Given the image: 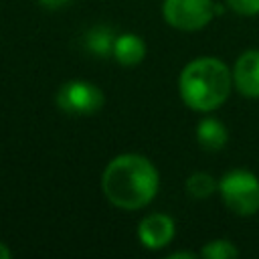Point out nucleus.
<instances>
[{
    "mask_svg": "<svg viewBox=\"0 0 259 259\" xmlns=\"http://www.w3.org/2000/svg\"><path fill=\"white\" fill-rule=\"evenodd\" d=\"M160 176L156 166L140 154L115 156L101 174L105 198L123 210H136L150 204L158 192Z\"/></svg>",
    "mask_w": 259,
    "mask_h": 259,
    "instance_id": "obj_1",
    "label": "nucleus"
},
{
    "mask_svg": "<svg viewBox=\"0 0 259 259\" xmlns=\"http://www.w3.org/2000/svg\"><path fill=\"white\" fill-rule=\"evenodd\" d=\"M231 85L233 73L214 57H198L190 61L178 77L180 97L194 111H212L223 105L231 93Z\"/></svg>",
    "mask_w": 259,
    "mask_h": 259,
    "instance_id": "obj_2",
    "label": "nucleus"
},
{
    "mask_svg": "<svg viewBox=\"0 0 259 259\" xmlns=\"http://www.w3.org/2000/svg\"><path fill=\"white\" fill-rule=\"evenodd\" d=\"M219 190L229 210L241 217L255 214L259 210V178L249 170H231L221 182Z\"/></svg>",
    "mask_w": 259,
    "mask_h": 259,
    "instance_id": "obj_3",
    "label": "nucleus"
},
{
    "mask_svg": "<svg viewBox=\"0 0 259 259\" xmlns=\"http://www.w3.org/2000/svg\"><path fill=\"white\" fill-rule=\"evenodd\" d=\"M55 101L69 115H93L103 107L105 95L91 81L71 79L59 87Z\"/></svg>",
    "mask_w": 259,
    "mask_h": 259,
    "instance_id": "obj_4",
    "label": "nucleus"
},
{
    "mask_svg": "<svg viewBox=\"0 0 259 259\" xmlns=\"http://www.w3.org/2000/svg\"><path fill=\"white\" fill-rule=\"evenodd\" d=\"M214 6L212 0H164L162 14L172 28L194 32L204 28L217 16Z\"/></svg>",
    "mask_w": 259,
    "mask_h": 259,
    "instance_id": "obj_5",
    "label": "nucleus"
},
{
    "mask_svg": "<svg viewBox=\"0 0 259 259\" xmlns=\"http://www.w3.org/2000/svg\"><path fill=\"white\" fill-rule=\"evenodd\" d=\"M138 237L146 249H162L174 239V221L164 212H152L142 219Z\"/></svg>",
    "mask_w": 259,
    "mask_h": 259,
    "instance_id": "obj_6",
    "label": "nucleus"
},
{
    "mask_svg": "<svg viewBox=\"0 0 259 259\" xmlns=\"http://www.w3.org/2000/svg\"><path fill=\"white\" fill-rule=\"evenodd\" d=\"M233 83L243 97H259V51H245L233 69Z\"/></svg>",
    "mask_w": 259,
    "mask_h": 259,
    "instance_id": "obj_7",
    "label": "nucleus"
},
{
    "mask_svg": "<svg viewBox=\"0 0 259 259\" xmlns=\"http://www.w3.org/2000/svg\"><path fill=\"white\" fill-rule=\"evenodd\" d=\"M113 57L123 67H136L146 57V45L138 34H119L113 45Z\"/></svg>",
    "mask_w": 259,
    "mask_h": 259,
    "instance_id": "obj_8",
    "label": "nucleus"
},
{
    "mask_svg": "<svg viewBox=\"0 0 259 259\" xmlns=\"http://www.w3.org/2000/svg\"><path fill=\"white\" fill-rule=\"evenodd\" d=\"M196 140H198L202 150L217 152V150L225 148L229 134H227V127L223 121H219L214 117H204L196 125Z\"/></svg>",
    "mask_w": 259,
    "mask_h": 259,
    "instance_id": "obj_9",
    "label": "nucleus"
},
{
    "mask_svg": "<svg viewBox=\"0 0 259 259\" xmlns=\"http://www.w3.org/2000/svg\"><path fill=\"white\" fill-rule=\"evenodd\" d=\"M115 38H117V36L113 34V28H111V26L97 24V26L89 28V30L83 34V47H85L91 55L107 57V55H113Z\"/></svg>",
    "mask_w": 259,
    "mask_h": 259,
    "instance_id": "obj_10",
    "label": "nucleus"
},
{
    "mask_svg": "<svg viewBox=\"0 0 259 259\" xmlns=\"http://www.w3.org/2000/svg\"><path fill=\"white\" fill-rule=\"evenodd\" d=\"M217 180L208 172H194L186 180V190L192 198H208L217 190Z\"/></svg>",
    "mask_w": 259,
    "mask_h": 259,
    "instance_id": "obj_11",
    "label": "nucleus"
},
{
    "mask_svg": "<svg viewBox=\"0 0 259 259\" xmlns=\"http://www.w3.org/2000/svg\"><path fill=\"white\" fill-rule=\"evenodd\" d=\"M200 255L206 259H229V257H237L239 249L227 239H214L200 249Z\"/></svg>",
    "mask_w": 259,
    "mask_h": 259,
    "instance_id": "obj_12",
    "label": "nucleus"
},
{
    "mask_svg": "<svg viewBox=\"0 0 259 259\" xmlns=\"http://www.w3.org/2000/svg\"><path fill=\"white\" fill-rule=\"evenodd\" d=\"M227 6L241 16L259 14V0H227Z\"/></svg>",
    "mask_w": 259,
    "mask_h": 259,
    "instance_id": "obj_13",
    "label": "nucleus"
},
{
    "mask_svg": "<svg viewBox=\"0 0 259 259\" xmlns=\"http://www.w3.org/2000/svg\"><path fill=\"white\" fill-rule=\"evenodd\" d=\"M45 8H51V10H55V8H63V6H67V4H71L73 0H38Z\"/></svg>",
    "mask_w": 259,
    "mask_h": 259,
    "instance_id": "obj_14",
    "label": "nucleus"
},
{
    "mask_svg": "<svg viewBox=\"0 0 259 259\" xmlns=\"http://www.w3.org/2000/svg\"><path fill=\"white\" fill-rule=\"evenodd\" d=\"M178 257L194 259V257H196V253H190V251H176V253H170V259H178Z\"/></svg>",
    "mask_w": 259,
    "mask_h": 259,
    "instance_id": "obj_15",
    "label": "nucleus"
},
{
    "mask_svg": "<svg viewBox=\"0 0 259 259\" xmlns=\"http://www.w3.org/2000/svg\"><path fill=\"white\" fill-rule=\"evenodd\" d=\"M8 257H12V251L0 241V259H8Z\"/></svg>",
    "mask_w": 259,
    "mask_h": 259,
    "instance_id": "obj_16",
    "label": "nucleus"
}]
</instances>
